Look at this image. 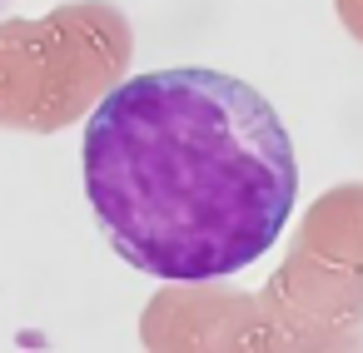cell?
Returning <instances> with one entry per match:
<instances>
[{
	"label": "cell",
	"mask_w": 363,
	"mask_h": 353,
	"mask_svg": "<svg viewBox=\"0 0 363 353\" xmlns=\"http://www.w3.org/2000/svg\"><path fill=\"white\" fill-rule=\"evenodd\" d=\"M80 169L105 244L160 284L254 269L298 199L289 125L254 85L209 65L120 80L90 110Z\"/></svg>",
	"instance_id": "obj_1"
},
{
	"label": "cell",
	"mask_w": 363,
	"mask_h": 353,
	"mask_svg": "<svg viewBox=\"0 0 363 353\" xmlns=\"http://www.w3.org/2000/svg\"><path fill=\"white\" fill-rule=\"evenodd\" d=\"M6 6H11V0H0V11H6Z\"/></svg>",
	"instance_id": "obj_2"
}]
</instances>
